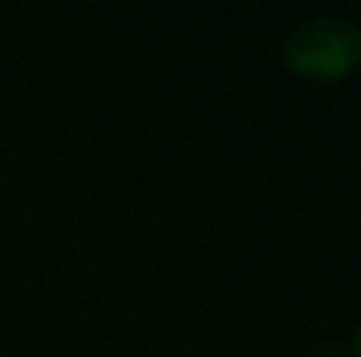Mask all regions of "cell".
I'll return each mask as SVG.
<instances>
[{"label": "cell", "instance_id": "6da1fadb", "mask_svg": "<svg viewBox=\"0 0 361 357\" xmlns=\"http://www.w3.org/2000/svg\"><path fill=\"white\" fill-rule=\"evenodd\" d=\"M288 67L312 81H337L361 63V28L344 18L302 21L284 46Z\"/></svg>", "mask_w": 361, "mask_h": 357}, {"label": "cell", "instance_id": "7a4b0ae2", "mask_svg": "<svg viewBox=\"0 0 361 357\" xmlns=\"http://www.w3.org/2000/svg\"><path fill=\"white\" fill-rule=\"evenodd\" d=\"M355 354L361 357V330H358V340H355Z\"/></svg>", "mask_w": 361, "mask_h": 357}]
</instances>
